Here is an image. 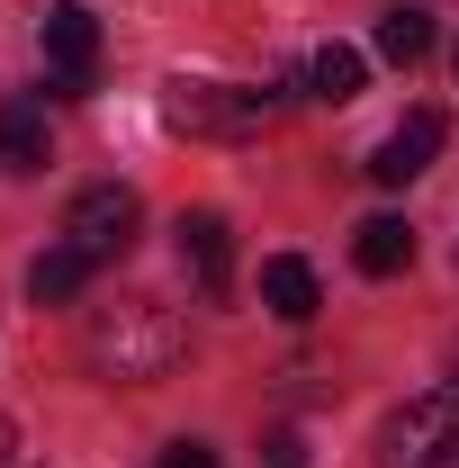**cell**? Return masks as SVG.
I'll use <instances>...</instances> for the list:
<instances>
[{"label": "cell", "mask_w": 459, "mask_h": 468, "mask_svg": "<svg viewBox=\"0 0 459 468\" xmlns=\"http://www.w3.org/2000/svg\"><path fill=\"white\" fill-rule=\"evenodd\" d=\"M379 468H459V378L451 388H423V397H405L388 414Z\"/></svg>", "instance_id": "obj_3"}, {"label": "cell", "mask_w": 459, "mask_h": 468, "mask_svg": "<svg viewBox=\"0 0 459 468\" xmlns=\"http://www.w3.org/2000/svg\"><path fill=\"white\" fill-rule=\"evenodd\" d=\"M46 100H0V163L9 172H46Z\"/></svg>", "instance_id": "obj_9"}, {"label": "cell", "mask_w": 459, "mask_h": 468, "mask_svg": "<svg viewBox=\"0 0 459 468\" xmlns=\"http://www.w3.org/2000/svg\"><path fill=\"white\" fill-rule=\"evenodd\" d=\"M379 55H388V63H423V55H432V9L397 0V9L379 18Z\"/></svg>", "instance_id": "obj_13"}, {"label": "cell", "mask_w": 459, "mask_h": 468, "mask_svg": "<svg viewBox=\"0 0 459 468\" xmlns=\"http://www.w3.org/2000/svg\"><path fill=\"white\" fill-rule=\"evenodd\" d=\"M180 261H189V280H198L208 297L234 289V234H226L217 207H189V217H180Z\"/></svg>", "instance_id": "obj_7"}, {"label": "cell", "mask_w": 459, "mask_h": 468, "mask_svg": "<svg viewBox=\"0 0 459 468\" xmlns=\"http://www.w3.org/2000/svg\"><path fill=\"white\" fill-rule=\"evenodd\" d=\"M135 226H144V207H135L126 180H100V189H81V198L63 207V243H72L91 271L126 261V252H135Z\"/></svg>", "instance_id": "obj_4"}, {"label": "cell", "mask_w": 459, "mask_h": 468, "mask_svg": "<svg viewBox=\"0 0 459 468\" xmlns=\"http://www.w3.org/2000/svg\"><path fill=\"white\" fill-rule=\"evenodd\" d=\"M37 46H46V100H91V81H100V18L81 0L46 9Z\"/></svg>", "instance_id": "obj_5"}, {"label": "cell", "mask_w": 459, "mask_h": 468, "mask_svg": "<svg viewBox=\"0 0 459 468\" xmlns=\"http://www.w3.org/2000/svg\"><path fill=\"white\" fill-rule=\"evenodd\" d=\"M280 117V90H234V81H163V126L172 135H217V144H243Z\"/></svg>", "instance_id": "obj_2"}, {"label": "cell", "mask_w": 459, "mask_h": 468, "mask_svg": "<svg viewBox=\"0 0 459 468\" xmlns=\"http://www.w3.org/2000/svg\"><path fill=\"white\" fill-rule=\"evenodd\" d=\"M262 306H271L280 324H306V315L325 306V289H315V271H306L297 252H280V261H262Z\"/></svg>", "instance_id": "obj_8"}, {"label": "cell", "mask_w": 459, "mask_h": 468, "mask_svg": "<svg viewBox=\"0 0 459 468\" xmlns=\"http://www.w3.org/2000/svg\"><path fill=\"white\" fill-rule=\"evenodd\" d=\"M81 280H91V261H81L72 243H55V252H37V261H27V297H37V306H72Z\"/></svg>", "instance_id": "obj_12"}, {"label": "cell", "mask_w": 459, "mask_h": 468, "mask_svg": "<svg viewBox=\"0 0 459 468\" xmlns=\"http://www.w3.org/2000/svg\"><path fill=\"white\" fill-rule=\"evenodd\" d=\"M9 460H18V432H9V423H0V468H9Z\"/></svg>", "instance_id": "obj_16"}, {"label": "cell", "mask_w": 459, "mask_h": 468, "mask_svg": "<svg viewBox=\"0 0 459 468\" xmlns=\"http://www.w3.org/2000/svg\"><path fill=\"white\" fill-rule=\"evenodd\" d=\"M262 451H271V468H306V432H288V423H280Z\"/></svg>", "instance_id": "obj_14"}, {"label": "cell", "mask_w": 459, "mask_h": 468, "mask_svg": "<svg viewBox=\"0 0 459 468\" xmlns=\"http://www.w3.org/2000/svg\"><path fill=\"white\" fill-rule=\"evenodd\" d=\"M351 261H360L369 280H397L405 261H414V226H405V217H369V226L351 234Z\"/></svg>", "instance_id": "obj_10"}, {"label": "cell", "mask_w": 459, "mask_h": 468, "mask_svg": "<svg viewBox=\"0 0 459 468\" xmlns=\"http://www.w3.org/2000/svg\"><path fill=\"white\" fill-rule=\"evenodd\" d=\"M154 468H217V451H208V441H172Z\"/></svg>", "instance_id": "obj_15"}, {"label": "cell", "mask_w": 459, "mask_h": 468, "mask_svg": "<svg viewBox=\"0 0 459 468\" xmlns=\"http://www.w3.org/2000/svg\"><path fill=\"white\" fill-rule=\"evenodd\" d=\"M81 351H91V369L117 378V388H154V378H172V369H180L189 324H180L163 297H109V306H91Z\"/></svg>", "instance_id": "obj_1"}, {"label": "cell", "mask_w": 459, "mask_h": 468, "mask_svg": "<svg viewBox=\"0 0 459 468\" xmlns=\"http://www.w3.org/2000/svg\"><path fill=\"white\" fill-rule=\"evenodd\" d=\"M360 81H369L360 46H315V55H306V90H315V100H334V109L360 100Z\"/></svg>", "instance_id": "obj_11"}, {"label": "cell", "mask_w": 459, "mask_h": 468, "mask_svg": "<svg viewBox=\"0 0 459 468\" xmlns=\"http://www.w3.org/2000/svg\"><path fill=\"white\" fill-rule=\"evenodd\" d=\"M432 154H442V109H414L397 135L369 154V180H379V189H405V180L432 172Z\"/></svg>", "instance_id": "obj_6"}]
</instances>
